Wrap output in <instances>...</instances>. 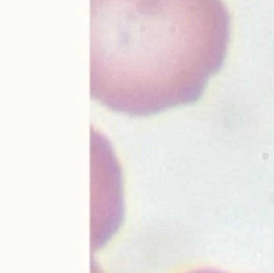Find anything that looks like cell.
I'll use <instances>...</instances> for the list:
<instances>
[{
    "instance_id": "6da1fadb",
    "label": "cell",
    "mask_w": 274,
    "mask_h": 273,
    "mask_svg": "<svg viewBox=\"0 0 274 273\" xmlns=\"http://www.w3.org/2000/svg\"><path fill=\"white\" fill-rule=\"evenodd\" d=\"M223 0H90V95L146 118L198 101L224 63Z\"/></svg>"
},
{
    "instance_id": "7a4b0ae2",
    "label": "cell",
    "mask_w": 274,
    "mask_h": 273,
    "mask_svg": "<svg viewBox=\"0 0 274 273\" xmlns=\"http://www.w3.org/2000/svg\"><path fill=\"white\" fill-rule=\"evenodd\" d=\"M188 273H224V271L217 270V268H199V270H192V271H188Z\"/></svg>"
}]
</instances>
